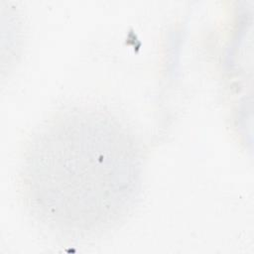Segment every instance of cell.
Instances as JSON below:
<instances>
[{
    "instance_id": "obj_1",
    "label": "cell",
    "mask_w": 254,
    "mask_h": 254,
    "mask_svg": "<svg viewBox=\"0 0 254 254\" xmlns=\"http://www.w3.org/2000/svg\"><path fill=\"white\" fill-rule=\"evenodd\" d=\"M134 131L102 108L64 109L40 124L21 159L20 192L33 220L74 242L101 238L133 212L144 157Z\"/></svg>"
}]
</instances>
